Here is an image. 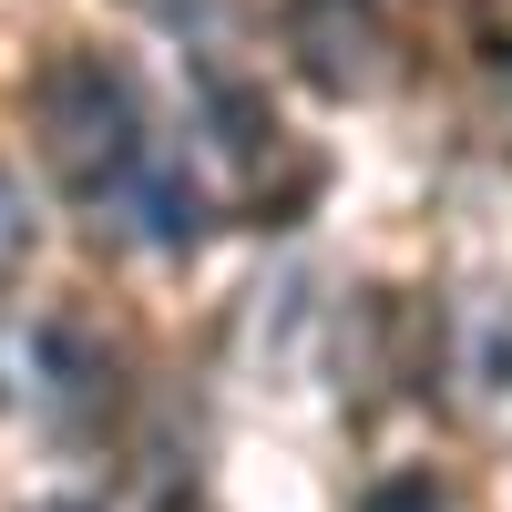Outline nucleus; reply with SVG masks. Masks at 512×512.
Segmentation results:
<instances>
[{"label": "nucleus", "mask_w": 512, "mask_h": 512, "mask_svg": "<svg viewBox=\"0 0 512 512\" xmlns=\"http://www.w3.org/2000/svg\"><path fill=\"white\" fill-rule=\"evenodd\" d=\"M154 21H205V0H144Z\"/></svg>", "instance_id": "6e6552de"}, {"label": "nucleus", "mask_w": 512, "mask_h": 512, "mask_svg": "<svg viewBox=\"0 0 512 512\" xmlns=\"http://www.w3.org/2000/svg\"><path fill=\"white\" fill-rule=\"evenodd\" d=\"M472 328H482V390H492V400H512V318H502V308H482Z\"/></svg>", "instance_id": "0eeeda50"}, {"label": "nucleus", "mask_w": 512, "mask_h": 512, "mask_svg": "<svg viewBox=\"0 0 512 512\" xmlns=\"http://www.w3.org/2000/svg\"><path fill=\"white\" fill-rule=\"evenodd\" d=\"M41 144H52L62 185H72L82 205H113L123 185L144 175V154H154L134 82H123L103 52H72V62L41 72Z\"/></svg>", "instance_id": "f257e3e1"}, {"label": "nucleus", "mask_w": 512, "mask_h": 512, "mask_svg": "<svg viewBox=\"0 0 512 512\" xmlns=\"http://www.w3.org/2000/svg\"><path fill=\"white\" fill-rule=\"evenodd\" d=\"M103 216H113L123 236H144V246H195V236H205V195H195V175H185L175 154H144V175L123 185Z\"/></svg>", "instance_id": "20e7f679"}, {"label": "nucleus", "mask_w": 512, "mask_h": 512, "mask_svg": "<svg viewBox=\"0 0 512 512\" xmlns=\"http://www.w3.org/2000/svg\"><path fill=\"white\" fill-rule=\"evenodd\" d=\"M492 72H502V82H512V41H502V52H492Z\"/></svg>", "instance_id": "9d476101"}, {"label": "nucleus", "mask_w": 512, "mask_h": 512, "mask_svg": "<svg viewBox=\"0 0 512 512\" xmlns=\"http://www.w3.org/2000/svg\"><path fill=\"white\" fill-rule=\"evenodd\" d=\"M154 512H205V502H195V492H164V502H154Z\"/></svg>", "instance_id": "1a4fd4ad"}, {"label": "nucleus", "mask_w": 512, "mask_h": 512, "mask_svg": "<svg viewBox=\"0 0 512 512\" xmlns=\"http://www.w3.org/2000/svg\"><path fill=\"white\" fill-rule=\"evenodd\" d=\"M287 52L318 93H379L390 21H379V0H287Z\"/></svg>", "instance_id": "f03ea898"}, {"label": "nucleus", "mask_w": 512, "mask_h": 512, "mask_svg": "<svg viewBox=\"0 0 512 512\" xmlns=\"http://www.w3.org/2000/svg\"><path fill=\"white\" fill-rule=\"evenodd\" d=\"M0 369H11V400H31L41 420H82L103 400V359L82 349L72 328H52V318L0 328Z\"/></svg>", "instance_id": "7ed1b4c3"}, {"label": "nucleus", "mask_w": 512, "mask_h": 512, "mask_svg": "<svg viewBox=\"0 0 512 512\" xmlns=\"http://www.w3.org/2000/svg\"><path fill=\"white\" fill-rule=\"evenodd\" d=\"M195 93H205V113H216V144H226V154H256V144H267V103H256L226 62H195Z\"/></svg>", "instance_id": "39448f33"}, {"label": "nucleus", "mask_w": 512, "mask_h": 512, "mask_svg": "<svg viewBox=\"0 0 512 512\" xmlns=\"http://www.w3.org/2000/svg\"><path fill=\"white\" fill-rule=\"evenodd\" d=\"M31 246H41V216H31L21 175L0 164V277H21V267H31Z\"/></svg>", "instance_id": "423d86ee"}]
</instances>
